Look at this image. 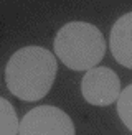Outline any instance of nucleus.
Returning a JSON list of instances; mask_svg holds the SVG:
<instances>
[{
    "mask_svg": "<svg viewBox=\"0 0 132 135\" xmlns=\"http://www.w3.org/2000/svg\"><path fill=\"white\" fill-rule=\"evenodd\" d=\"M109 48L119 64L132 69V12L119 17L112 25Z\"/></svg>",
    "mask_w": 132,
    "mask_h": 135,
    "instance_id": "nucleus-5",
    "label": "nucleus"
},
{
    "mask_svg": "<svg viewBox=\"0 0 132 135\" xmlns=\"http://www.w3.org/2000/svg\"><path fill=\"white\" fill-rule=\"evenodd\" d=\"M121 92V79L111 68L96 66L83 76L81 94L86 102L92 105H111L119 99Z\"/></svg>",
    "mask_w": 132,
    "mask_h": 135,
    "instance_id": "nucleus-4",
    "label": "nucleus"
},
{
    "mask_svg": "<svg viewBox=\"0 0 132 135\" xmlns=\"http://www.w3.org/2000/svg\"><path fill=\"white\" fill-rule=\"evenodd\" d=\"M58 63L53 53L41 46H25L10 56L5 68L8 91L25 102H35L50 92Z\"/></svg>",
    "mask_w": 132,
    "mask_h": 135,
    "instance_id": "nucleus-1",
    "label": "nucleus"
},
{
    "mask_svg": "<svg viewBox=\"0 0 132 135\" xmlns=\"http://www.w3.org/2000/svg\"><path fill=\"white\" fill-rule=\"evenodd\" d=\"M53 50L66 68L73 71H89L102 61L106 41L96 25L69 22L56 33Z\"/></svg>",
    "mask_w": 132,
    "mask_h": 135,
    "instance_id": "nucleus-2",
    "label": "nucleus"
},
{
    "mask_svg": "<svg viewBox=\"0 0 132 135\" xmlns=\"http://www.w3.org/2000/svg\"><path fill=\"white\" fill-rule=\"evenodd\" d=\"M20 122L13 105L7 99L0 97V135H17Z\"/></svg>",
    "mask_w": 132,
    "mask_h": 135,
    "instance_id": "nucleus-6",
    "label": "nucleus"
},
{
    "mask_svg": "<svg viewBox=\"0 0 132 135\" xmlns=\"http://www.w3.org/2000/svg\"><path fill=\"white\" fill-rule=\"evenodd\" d=\"M18 135H74V125L64 110L55 105H38L25 114Z\"/></svg>",
    "mask_w": 132,
    "mask_h": 135,
    "instance_id": "nucleus-3",
    "label": "nucleus"
},
{
    "mask_svg": "<svg viewBox=\"0 0 132 135\" xmlns=\"http://www.w3.org/2000/svg\"><path fill=\"white\" fill-rule=\"evenodd\" d=\"M117 114L122 124L132 132V84L124 87L117 99Z\"/></svg>",
    "mask_w": 132,
    "mask_h": 135,
    "instance_id": "nucleus-7",
    "label": "nucleus"
}]
</instances>
